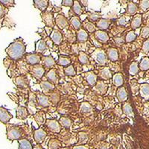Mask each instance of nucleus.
Masks as SVG:
<instances>
[{
	"mask_svg": "<svg viewBox=\"0 0 149 149\" xmlns=\"http://www.w3.org/2000/svg\"><path fill=\"white\" fill-rule=\"evenodd\" d=\"M26 50V42L22 37H19L6 48L5 52L10 59L13 61H18L25 55Z\"/></svg>",
	"mask_w": 149,
	"mask_h": 149,
	"instance_id": "1",
	"label": "nucleus"
},
{
	"mask_svg": "<svg viewBox=\"0 0 149 149\" xmlns=\"http://www.w3.org/2000/svg\"><path fill=\"white\" fill-rule=\"evenodd\" d=\"M6 130H7V137L9 140L14 141L16 139H20L22 136V131L20 126L13 124H7L6 125Z\"/></svg>",
	"mask_w": 149,
	"mask_h": 149,
	"instance_id": "2",
	"label": "nucleus"
},
{
	"mask_svg": "<svg viewBox=\"0 0 149 149\" xmlns=\"http://www.w3.org/2000/svg\"><path fill=\"white\" fill-rule=\"evenodd\" d=\"M90 57L97 65L100 66H104L107 63V57L104 50L101 48H97L90 54Z\"/></svg>",
	"mask_w": 149,
	"mask_h": 149,
	"instance_id": "3",
	"label": "nucleus"
},
{
	"mask_svg": "<svg viewBox=\"0 0 149 149\" xmlns=\"http://www.w3.org/2000/svg\"><path fill=\"white\" fill-rule=\"evenodd\" d=\"M41 18H42V22H44L46 27L54 29V15L52 12L45 10V11L41 13Z\"/></svg>",
	"mask_w": 149,
	"mask_h": 149,
	"instance_id": "4",
	"label": "nucleus"
},
{
	"mask_svg": "<svg viewBox=\"0 0 149 149\" xmlns=\"http://www.w3.org/2000/svg\"><path fill=\"white\" fill-rule=\"evenodd\" d=\"M30 74L37 80H40L45 74V68L40 63L34 65L31 68Z\"/></svg>",
	"mask_w": 149,
	"mask_h": 149,
	"instance_id": "5",
	"label": "nucleus"
},
{
	"mask_svg": "<svg viewBox=\"0 0 149 149\" xmlns=\"http://www.w3.org/2000/svg\"><path fill=\"white\" fill-rule=\"evenodd\" d=\"M45 125L51 132L54 133V134H58L61 132V126L59 122L56 119H46Z\"/></svg>",
	"mask_w": 149,
	"mask_h": 149,
	"instance_id": "6",
	"label": "nucleus"
},
{
	"mask_svg": "<svg viewBox=\"0 0 149 149\" xmlns=\"http://www.w3.org/2000/svg\"><path fill=\"white\" fill-rule=\"evenodd\" d=\"M37 100H36V96H34V94H32L31 92L29 93V102H28L27 110L29 111V114L33 115L37 113Z\"/></svg>",
	"mask_w": 149,
	"mask_h": 149,
	"instance_id": "7",
	"label": "nucleus"
},
{
	"mask_svg": "<svg viewBox=\"0 0 149 149\" xmlns=\"http://www.w3.org/2000/svg\"><path fill=\"white\" fill-rule=\"evenodd\" d=\"M33 134H34V140L37 142V145L41 144V143L44 142L45 139L46 138V136H47V134L42 127H40V128L35 129L34 130Z\"/></svg>",
	"mask_w": 149,
	"mask_h": 149,
	"instance_id": "8",
	"label": "nucleus"
},
{
	"mask_svg": "<svg viewBox=\"0 0 149 149\" xmlns=\"http://www.w3.org/2000/svg\"><path fill=\"white\" fill-rule=\"evenodd\" d=\"M42 56L37 53H28L26 54V61L31 66L39 64L41 61Z\"/></svg>",
	"mask_w": 149,
	"mask_h": 149,
	"instance_id": "9",
	"label": "nucleus"
},
{
	"mask_svg": "<svg viewBox=\"0 0 149 149\" xmlns=\"http://www.w3.org/2000/svg\"><path fill=\"white\" fill-rule=\"evenodd\" d=\"M36 100L37 104L43 107H47L50 105L49 96L42 93H38L36 95Z\"/></svg>",
	"mask_w": 149,
	"mask_h": 149,
	"instance_id": "10",
	"label": "nucleus"
},
{
	"mask_svg": "<svg viewBox=\"0 0 149 149\" xmlns=\"http://www.w3.org/2000/svg\"><path fill=\"white\" fill-rule=\"evenodd\" d=\"M54 25L58 26V28L61 30H63L65 28H66L69 25V21L67 18L65 17L63 14H59L54 19Z\"/></svg>",
	"mask_w": 149,
	"mask_h": 149,
	"instance_id": "11",
	"label": "nucleus"
},
{
	"mask_svg": "<svg viewBox=\"0 0 149 149\" xmlns=\"http://www.w3.org/2000/svg\"><path fill=\"white\" fill-rule=\"evenodd\" d=\"M14 83L19 88H28L29 87V80L26 75H18L14 78Z\"/></svg>",
	"mask_w": 149,
	"mask_h": 149,
	"instance_id": "12",
	"label": "nucleus"
},
{
	"mask_svg": "<svg viewBox=\"0 0 149 149\" xmlns=\"http://www.w3.org/2000/svg\"><path fill=\"white\" fill-rule=\"evenodd\" d=\"M107 90H108V86L102 80L97 81L93 87V90L96 93H98V95H104L105 93H107Z\"/></svg>",
	"mask_w": 149,
	"mask_h": 149,
	"instance_id": "13",
	"label": "nucleus"
},
{
	"mask_svg": "<svg viewBox=\"0 0 149 149\" xmlns=\"http://www.w3.org/2000/svg\"><path fill=\"white\" fill-rule=\"evenodd\" d=\"M94 38L101 43H106L108 42L110 37L107 32H105L104 31L97 30L94 32Z\"/></svg>",
	"mask_w": 149,
	"mask_h": 149,
	"instance_id": "14",
	"label": "nucleus"
},
{
	"mask_svg": "<svg viewBox=\"0 0 149 149\" xmlns=\"http://www.w3.org/2000/svg\"><path fill=\"white\" fill-rule=\"evenodd\" d=\"M12 118H13V116L7 109H5L3 107H0V122L7 125Z\"/></svg>",
	"mask_w": 149,
	"mask_h": 149,
	"instance_id": "15",
	"label": "nucleus"
},
{
	"mask_svg": "<svg viewBox=\"0 0 149 149\" xmlns=\"http://www.w3.org/2000/svg\"><path fill=\"white\" fill-rule=\"evenodd\" d=\"M49 37L55 45H60L63 41V35L59 30L56 29H53Z\"/></svg>",
	"mask_w": 149,
	"mask_h": 149,
	"instance_id": "16",
	"label": "nucleus"
},
{
	"mask_svg": "<svg viewBox=\"0 0 149 149\" xmlns=\"http://www.w3.org/2000/svg\"><path fill=\"white\" fill-rule=\"evenodd\" d=\"M46 77L47 78L48 81L53 84H57L59 83V76H58L57 70L55 69H51L46 74Z\"/></svg>",
	"mask_w": 149,
	"mask_h": 149,
	"instance_id": "17",
	"label": "nucleus"
},
{
	"mask_svg": "<svg viewBox=\"0 0 149 149\" xmlns=\"http://www.w3.org/2000/svg\"><path fill=\"white\" fill-rule=\"evenodd\" d=\"M100 78L102 81H107L112 78L113 77V73H112L111 70H110V68L108 67H104L102 70H99L98 72V74L97 75Z\"/></svg>",
	"mask_w": 149,
	"mask_h": 149,
	"instance_id": "18",
	"label": "nucleus"
},
{
	"mask_svg": "<svg viewBox=\"0 0 149 149\" xmlns=\"http://www.w3.org/2000/svg\"><path fill=\"white\" fill-rule=\"evenodd\" d=\"M84 77L86 82L89 84V85H90V86H95L96 82L98 81H97L98 76H97V74L93 71L86 72L84 73Z\"/></svg>",
	"mask_w": 149,
	"mask_h": 149,
	"instance_id": "19",
	"label": "nucleus"
},
{
	"mask_svg": "<svg viewBox=\"0 0 149 149\" xmlns=\"http://www.w3.org/2000/svg\"><path fill=\"white\" fill-rule=\"evenodd\" d=\"M41 62H42V66L44 68H52L56 63L55 60L51 55L42 56Z\"/></svg>",
	"mask_w": 149,
	"mask_h": 149,
	"instance_id": "20",
	"label": "nucleus"
},
{
	"mask_svg": "<svg viewBox=\"0 0 149 149\" xmlns=\"http://www.w3.org/2000/svg\"><path fill=\"white\" fill-rule=\"evenodd\" d=\"M16 113H17V118L20 120H23L27 118L29 115V111L27 110V107H23V106H18L16 110Z\"/></svg>",
	"mask_w": 149,
	"mask_h": 149,
	"instance_id": "21",
	"label": "nucleus"
},
{
	"mask_svg": "<svg viewBox=\"0 0 149 149\" xmlns=\"http://www.w3.org/2000/svg\"><path fill=\"white\" fill-rule=\"evenodd\" d=\"M34 120L37 123V125L39 126L43 125L46 123V113L44 111H37L34 116Z\"/></svg>",
	"mask_w": 149,
	"mask_h": 149,
	"instance_id": "22",
	"label": "nucleus"
},
{
	"mask_svg": "<svg viewBox=\"0 0 149 149\" xmlns=\"http://www.w3.org/2000/svg\"><path fill=\"white\" fill-rule=\"evenodd\" d=\"M111 24V20L109 19H102L101 18L100 19H98L97 22H95V25L98 29L101 31H105L107 30L109 28L110 25Z\"/></svg>",
	"mask_w": 149,
	"mask_h": 149,
	"instance_id": "23",
	"label": "nucleus"
},
{
	"mask_svg": "<svg viewBox=\"0 0 149 149\" xmlns=\"http://www.w3.org/2000/svg\"><path fill=\"white\" fill-rule=\"evenodd\" d=\"M47 49H48V46L43 39L39 40L36 42L35 53H37V54H42V53L46 51Z\"/></svg>",
	"mask_w": 149,
	"mask_h": 149,
	"instance_id": "24",
	"label": "nucleus"
},
{
	"mask_svg": "<svg viewBox=\"0 0 149 149\" xmlns=\"http://www.w3.org/2000/svg\"><path fill=\"white\" fill-rule=\"evenodd\" d=\"M40 86L41 89H42V92L45 93H51L52 91L54 90V85L53 84L50 83L48 81H42L40 83Z\"/></svg>",
	"mask_w": 149,
	"mask_h": 149,
	"instance_id": "25",
	"label": "nucleus"
},
{
	"mask_svg": "<svg viewBox=\"0 0 149 149\" xmlns=\"http://www.w3.org/2000/svg\"><path fill=\"white\" fill-rule=\"evenodd\" d=\"M107 59H109L111 61H117L119 60V52L118 50L115 48H109L107 50Z\"/></svg>",
	"mask_w": 149,
	"mask_h": 149,
	"instance_id": "26",
	"label": "nucleus"
},
{
	"mask_svg": "<svg viewBox=\"0 0 149 149\" xmlns=\"http://www.w3.org/2000/svg\"><path fill=\"white\" fill-rule=\"evenodd\" d=\"M116 96L119 102H125L127 99V93L124 86H120L116 91Z\"/></svg>",
	"mask_w": 149,
	"mask_h": 149,
	"instance_id": "27",
	"label": "nucleus"
},
{
	"mask_svg": "<svg viewBox=\"0 0 149 149\" xmlns=\"http://www.w3.org/2000/svg\"><path fill=\"white\" fill-rule=\"evenodd\" d=\"M49 1L48 0H34V6L40 11L43 12L46 10Z\"/></svg>",
	"mask_w": 149,
	"mask_h": 149,
	"instance_id": "28",
	"label": "nucleus"
},
{
	"mask_svg": "<svg viewBox=\"0 0 149 149\" xmlns=\"http://www.w3.org/2000/svg\"><path fill=\"white\" fill-rule=\"evenodd\" d=\"M47 95L49 96V101L54 104H57L59 102L60 98H61L60 92L58 90H55V89L53 91H52L51 93H49Z\"/></svg>",
	"mask_w": 149,
	"mask_h": 149,
	"instance_id": "29",
	"label": "nucleus"
},
{
	"mask_svg": "<svg viewBox=\"0 0 149 149\" xmlns=\"http://www.w3.org/2000/svg\"><path fill=\"white\" fill-rule=\"evenodd\" d=\"M112 80H113V84H114V86H117V87H120V86H122L124 83L123 75H122V73L120 72L116 73V74H113Z\"/></svg>",
	"mask_w": 149,
	"mask_h": 149,
	"instance_id": "30",
	"label": "nucleus"
},
{
	"mask_svg": "<svg viewBox=\"0 0 149 149\" xmlns=\"http://www.w3.org/2000/svg\"><path fill=\"white\" fill-rule=\"evenodd\" d=\"M86 19L87 20L90 22H97L98 19H100L102 17V14L101 13H98V12H92L89 11L86 13Z\"/></svg>",
	"mask_w": 149,
	"mask_h": 149,
	"instance_id": "31",
	"label": "nucleus"
},
{
	"mask_svg": "<svg viewBox=\"0 0 149 149\" xmlns=\"http://www.w3.org/2000/svg\"><path fill=\"white\" fill-rule=\"evenodd\" d=\"M89 38V34L86 32V31L83 29L81 28L79 30L77 31V39L79 42H86Z\"/></svg>",
	"mask_w": 149,
	"mask_h": 149,
	"instance_id": "32",
	"label": "nucleus"
},
{
	"mask_svg": "<svg viewBox=\"0 0 149 149\" xmlns=\"http://www.w3.org/2000/svg\"><path fill=\"white\" fill-rule=\"evenodd\" d=\"M142 24V15L140 14H136L133 17L131 22H130V26L133 29H136L140 27Z\"/></svg>",
	"mask_w": 149,
	"mask_h": 149,
	"instance_id": "33",
	"label": "nucleus"
},
{
	"mask_svg": "<svg viewBox=\"0 0 149 149\" xmlns=\"http://www.w3.org/2000/svg\"><path fill=\"white\" fill-rule=\"evenodd\" d=\"M82 25H83V29L86 31L87 33H94L96 31V27L93 22H89L87 19L85 21H84L82 22Z\"/></svg>",
	"mask_w": 149,
	"mask_h": 149,
	"instance_id": "34",
	"label": "nucleus"
},
{
	"mask_svg": "<svg viewBox=\"0 0 149 149\" xmlns=\"http://www.w3.org/2000/svg\"><path fill=\"white\" fill-rule=\"evenodd\" d=\"M18 144L19 149H33L32 145L27 139H19Z\"/></svg>",
	"mask_w": 149,
	"mask_h": 149,
	"instance_id": "35",
	"label": "nucleus"
},
{
	"mask_svg": "<svg viewBox=\"0 0 149 149\" xmlns=\"http://www.w3.org/2000/svg\"><path fill=\"white\" fill-rule=\"evenodd\" d=\"M71 63V59H70L68 56L66 55H59L58 57V64L60 65V66H67L69 65H70Z\"/></svg>",
	"mask_w": 149,
	"mask_h": 149,
	"instance_id": "36",
	"label": "nucleus"
},
{
	"mask_svg": "<svg viewBox=\"0 0 149 149\" xmlns=\"http://www.w3.org/2000/svg\"><path fill=\"white\" fill-rule=\"evenodd\" d=\"M70 24L71 26L74 28L75 30H79L81 29V19H80L79 17L78 16H74V17H72L70 19Z\"/></svg>",
	"mask_w": 149,
	"mask_h": 149,
	"instance_id": "37",
	"label": "nucleus"
},
{
	"mask_svg": "<svg viewBox=\"0 0 149 149\" xmlns=\"http://www.w3.org/2000/svg\"><path fill=\"white\" fill-rule=\"evenodd\" d=\"M78 61H80V63H82V64H89L90 63V58H89V56L83 51H80L78 52Z\"/></svg>",
	"mask_w": 149,
	"mask_h": 149,
	"instance_id": "38",
	"label": "nucleus"
},
{
	"mask_svg": "<svg viewBox=\"0 0 149 149\" xmlns=\"http://www.w3.org/2000/svg\"><path fill=\"white\" fill-rule=\"evenodd\" d=\"M59 123L62 127H65V128H69L72 125V120L70 119V118L64 116L61 117V119L59 120Z\"/></svg>",
	"mask_w": 149,
	"mask_h": 149,
	"instance_id": "39",
	"label": "nucleus"
},
{
	"mask_svg": "<svg viewBox=\"0 0 149 149\" xmlns=\"http://www.w3.org/2000/svg\"><path fill=\"white\" fill-rule=\"evenodd\" d=\"M72 9L73 12H74V14L78 15V17L79 15L82 14V11H83V8H82L81 5L80 4L79 1H74L73 2V5L72 6Z\"/></svg>",
	"mask_w": 149,
	"mask_h": 149,
	"instance_id": "40",
	"label": "nucleus"
},
{
	"mask_svg": "<svg viewBox=\"0 0 149 149\" xmlns=\"http://www.w3.org/2000/svg\"><path fill=\"white\" fill-rule=\"evenodd\" d=\"M138 7L136 4L134 2H129L127 7V14L130 16L134 15L137 12Z\"/></svg>",
	"mask_w": 149,
	"mask_h": 149,
	"instance_id": "41",
	"label": "nucleus"
},
{
	"mask_svg": "<svg viewBox=\"0 0 149 149\" xmlns=\"http://www.w3.org/2000/svg\"><path fill=\"white\" fill-rule=\"evenodd\" d=\"M80 110L83 113H89L93 110V107L88 102H83V103L81 104Z\"/></svg>",
	"mask_w": 149,
	"mask_h": 149,
	"instance_id": "42",
	"label": "nucleus"
},
{
	"mask_svg": "<svg viewBox=\"0 0 149 149\" xmlns=\"http://www.w3.org/2000/svg\"><path fill=\"white\" fill-rule=\"evenodd\" d=\"M140 94L143 98H148L149 97V84H142L140 85Z\"/></svg>",
	"mask_w": 149,
	"mask_h": 149,
	"instance_id": "43",
	"label": "nucleus"
},
{
	"mask_svg": "<svg viewBox=\"0 0 149 149\" xmlns=\"http://www.w3.org/2000/svg\"><path fill=\"white\" fill-rule=\"evenodd\" d=\"M139 69H140L142 71H146L149 69V58L147 57H145L140 61V63L139 65Z\"/></svg>",
	"mask_w": 149,
	"mask_h": 149,
	"instance_id": "44",
	"label": "nucleus"
},
{
	"mask_svg": "<svg viewBox=\"0 0 149 149\" xmlns=\"http://www.w3.org/2000/svg\"><path fill=\"white\" fill-rule=\"evenodd\" d=\"M63 71H64L65 74L67 75V76H74V75L76 74V71L74 70V66L72 64L66 66V67L64 68Z\"/></svg>",
	"mask_w": 149,
	"mask_h": 149,
	"instance_id": "45",
	"label": "nucleus"
},
{
	"mask_svg": "<svg viewBox=\"0 0 149 149\" xmlns=\"http://www.w3.org/2000/svg\"><path fill=\"white\" fill-rule=\"evenodd\" d=\"M139 64L137 62H133L129 66V74L134 75L139 72Z\"/></svg>",
	"mask_w": 149,
	"mask_h": 149,
	"instance_id": "46",
	"label": "nucleus"
},
{
	"mask_svg": "<svg viewBox=\"0 0 149 149\" xmlns=\"http://www.w3.org/2000/svg\"><path fill=\"white\" fill-rule=\"evenodd\" d=\"M61 146V143L58 139H50L49 142V149H58Z\"/></svg>",
	"mask_w": 149,
	"mask_h": 149,
	"instance_id": "47",
	"label": "nucleus"
},
{
	"mask_svg": "<svg viewBox=\"0 0 149 149\" xmlns=\"http://www.w3.org/2000/svg\"><path fill=\"white\" fill-rule=\"evenodd\" d=\"M136 38V34H135L134 31H130L126 34L125 36V42H131L134 41Z\"/></svg>",
	"mask_w": 149,
	"mask_h": 149,
	"instance_id": "48",
	"label": "nucleus"
},
{
	"mask_svg": "<svg viewBox=\"0 0 149 149\" xmlns=\"http://www.w3.org/2000/svg\"><path fill=\"white\" fill-rule=\"evenodd\" d=\"M122 110H123L124 114H125L126 116H130L131 114H133L132 107H131V106H130V104H128V103L124 104L123 107H122Z\"/></svg>",
	"mask_w": 149,
	"mask_h": 149,
	"instance_id": "49",
	"label": "nucleus"
},
{
	"mask_svg": "<svg viewBox=\"0 0 149 149\" xmlns=\"http://www.w3.org/2000/svg\"><path fill=\"white\" fill-rule=\"evenodd\" d=\"M0 3L8 9L15 5V2L14 0H0Z\"/></svg>",
	"mask_w": 149,
	"mask_h": 149,
	"instance_id": "50",
	"label": "nucleus"
},
{
	"mask_svg": "<svg viewBox=\"0 0 149 149\" xmlns=\"http://www.w3.org/2000/svg\"><path fill=\"white\" fill-rule=\"evenodd\" d=\"M142 51V52L145 53V54H147V53L149 52V38H148V39L143 42Z\"/></svg>",
	"mask_w": 149,
	"mask_h": 149,
	"instance_id": "51",
	"label": "nucleus"
},
{
	"mask_svg": "<svg viewBox=\"0 0 149 149\" xmlns=\"http://www.w3.org/2000/svg\"><path fill=\"white\" fill-rule=\"evenodd\" d=\"M139 6L142 10H146L149 8V1L148 0H143L140 1L139 2Z\"/></svg>",
	"mask_w": 149,
	"mask_h": 149,
	"instance_id": "52",
	"label": "nucleus"
},
{
	"mask_svg": "<svg viewBox=\"0 0 149 149\" xmlns=\"http://www.w3.org/2000/svg\"><path fill=\"white\" fill-rule=\"evenodd\" d=\"M79 139H80V142L81 143V144H84V143H86L87 142V136L86 134H85L84 132H81L79 133Z\"/></svg>",
	"mask_w": 149,
	"mask_h": 149,
	"instance_id": "53",
	"label": "nucleus"
},
{
	"mask_svg": "<svg viewBox=\"0 0 149 149\" xmlns=\"http://www.w3.org/2000/svg\"><path fill=\"white\" fill-rule=\"evenodd\" d=\"M141 36H142V38L148 39V37H149V27H144L142 29Z\"/></svg>",
	"mask_w": 149,
	"mask_h": 149,
	"instance_id": "54",
	"label": "nucleus"
},
{
	"mask_svg": "<svg viewBox=\"0 0 149 149\" xmlns=\"http://www.w3.org/2000/svg\"><path fill=\"white\" fill-rule=\"evenodd\" d=\"M8 9L4 7L3 5L0 3V19L2 18L4 16L6 15L8 13Z\"/></svg>",
	"mask_w": 149,
	"mask_h": 149,
	"instance_id": "55",
	"label": "nucleus"
},
{
	"mask_svg": "<svg viewBox=\"0 0 149 149\" xmlns=\"http://www.w3.org/2000/svg\"><path fill=\"white\" fill-rule=\"evenodd\" d=\"M126 24H127V19H126L125 17H121L117 20V25H119V26H125Z\"/></svg>",
	"mask_w": 149,
	"mask_h": 149,
	"instance_id": "56",
	"label": "nucleus"
},
{
	"mask_svg": "<svg viewBox=\"0 0 149 149\" xmlns=\"http://www.w3.org/2000/svg\"><path fill=\"white\" fill-rule=\"evenodd\" d=\"M73 2L74 1L72 0H63L61 2V5L65 7H72L73 5Z\"/></svg>",
	"mask_w": 149,
	"mask_h": 149,
	"instance_id": "57",
	"label": "nucleus"
},
{
	"mask_svg": "<svg viewBox=\"0 0 149 149\" xmlns=\"http://www.w3.org/2000/svg\"><path fill=\"white\" fill-rule=\"evenodd\" d=\"M44 40H45V42H46V45H47L48 47H49V48L53 47V42L52 41V40L50 39V37H47L46 39Z\"/></svg>",
	"mask_w": 149,
	"mask_h": 149,
	"instance_id": "58",
	"label": "nucleus"
},
{
	"mask_svg": "<svg viewBox=\"0 0 149 149\" xmlns=\"http://www.w3.org/2000/svg\"><path fill=\"white\" fill-rule=\"evenodd\" d=\"M71 149H89V147L86 145H80V146H73Z\"/></svg>",
	"mask_w": 149,
	"mask_h": 149,
	"instance_id": "59",
	"label": "nucleus"
},
{
	"mask_svg": "<svg viewBox=\"0 0 149 149\" xmlns=\"http://www.w3.org/2000/svg\"><path fill=\"white\" fill-rule=\"evenodd\" d=\"M53 29H52V28H49V27H45V31H46V32L47 33V35L50 36V34H51L52 31Z\"/></svg>",
	"mask_w": 149,
	"mask_h": 149,
	"instance_id": "60",
	"label": "nucleus"
},
{
	"mask_svg": "<svg viewBox=\"0 0 149 149\" xmlns=\"http://www.w3.org/2000/svg\"><path fill=\"white\" fill-rule=\"evenodd\" d=\"M80 4L81 5V6L83 5V6H86V5H88V1H83V0H81V1H79Z\"/></svg>",
	"mask_w": 149,
	"mask_h": 149,
	"instance_id": "61",
	"label": "nucleus"
},
{
	"mask_svg": "<svg viewBox=\"0 0 149 149\" xmlns=\"http://www.w3.org/2000/svg\"><path fill=\"white\" fill-rule=\"evenodd\" d=\"M33 149H44V148H43L41 146H40V145H36V146H34Z\"/></svg>",
	"mask_w": 149,
	"mask_h": 149,
	"instance_id": "62",
	"label": "nucleus"
},
{
	"mask_svg": "<svg viewBox=\"0 0 149 149\" xmlns=\"http://www.w3.org/2000/svg\"><path fill=\"white\" fill-rule=\"evenodd\" d=\"M61 149H69V148H66V147H65V148H61Z\"/></svg>",
	"mask_w": 149,
	"mask_h": 149,
	"instance_id": "63",
	"label": "nucleus"
},
{
	"mask_svg": "<svg viewBox=\"0 0 149 149\" xmlns=\"http://www.w3.org/2000/svg\"><path fill=\"white\" fill-rule=\"evenodd\" d=\"M92 149H95V148H92Z\"/></svg>",
	"mask_w": 149,
	"mask_h": 149,
	"instance_id": "64",
	"label": "nucleus"
}]
</instances>
